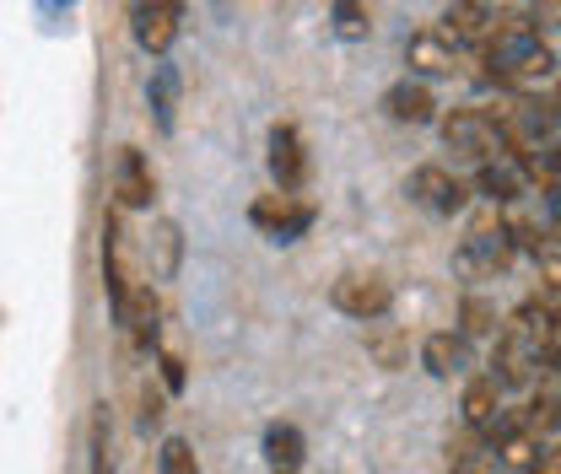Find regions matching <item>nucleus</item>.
<instances>
[{
	"mask_svg": "<svg viewBox=\"0 0 561 474\" xmlns=\"http://www.w3.org/2000/svg\"><path fill=\"white\" fill-rule=\"evenodd\" d=\"M507 265H513V227H502L496 216H481L470 227V238L459 243L454 270L470 275V280H491V275L507 270Z\"/></svg>",
	"mask_w": 561,
	"mask_h": 474,
	"instance_id": "obj_1",
	"label": "nucleus"
},
{
	"mask_svg": "<svg viewBox=\"0 0 561 474\" xmlns=\"http://www.w3.org/2000/svg\"><path fill=\"white\" fill-rule=\"evenodd\" d=\"M249 221H254L260 232L280 238V243H291V238H302V232L313 227V210L297 200L291 189H280V195H260V200L249 205Z\"/></svg>",
	"mask_w": 561,
	"mask_h": 474,
	"instance_id": "obj_5",
	"label": "nucleus"
},
{
	"mask_svg": "<svg viewBox=\"0 0 561 474\" xmlns=\"http://www.w3.org/2000/svg\"><path fill=\"white\" fill-rule=\"evenodd\" d=\"M421 367L432 372V378H454V372H465L470 367V345H465V335H426V345H421Z\"/></svg>",
	"mask_w": 561,
	"mask_h": 474,
	"instance_id": "obj_16",
	"label": "nucleus"
},
{
	"mask_svg": "<svg viewBox=\"0 0 561 474\" xmlns=\"http://www.w3.org/2000/svg\"><path fill=\"white\" fill-rule=\"evenodd\" d=\"M271 173H276L280 189H297L308 178V151H302V136L291 125H276L271 130Z\"/></svg>",
	"mask_w": 561,
	"mask_h": 474,
	"instance_id": "obj_11",
	"label": "nucleus"
},
{
	"mask_svg": "<svg viewBox=\"0 0 561 474\" xmlns=\"http://www.w3.org/2000/svg\"><path fill=\"white\" fill-rule=\"evenodd\" d=\"M330 302H335L346 319H362V324H367V319H383V313L394 308V286L378 270H367V275L356 270V275H341V280L330 286Z\"/></svg>",
	"mask_w": 561,
	"mask_h": 474,
	"instance_id": "obj_3",
	"label": "nucleus"
},
{
	"mask_svg": "<svg viewBox=\"0 0 561 474\" xmlns=\"http://www.w3.org/2000/svg\"><path fill=\"white\" fill-rule=\"evenodd\" d=\"M114 313H119V324L136 335L140 350H151V345H157V313H162V308H157V291H151V280L130 286V297H125Z\"/></svg>",
	"mask_w": 561,
	"mask_h": 474,
	"instance_id": "obj_10",
	"label": "nucleus"
},
{
	"mask_svg": "<svg viewBox=\"0 0 561 474\" xmlns=\"http://www.w3.org/2000/svg\"><path fill=\"white\" fill-rule=\"evenodd\" d=\"M459 319H465V335H491L496 330V308H491L486 297H465Z\"/></svg>",
	"mask_w": 561,
	"mask_h": 474,
	"instance_id": "obj_25",
	"label": "nucleus"
},
{
	"mask_svg": "<svg viewBox=\"0 0 561 474\" xmlns=\"http://www.w3.org/2000/svg\"><path fill=\"white\" fill-rule=\"evenodd\" d=\"M157 426H162V394L146 389L140 394V431H157Z\"/></svg>",
	"mask_w": 561,
	"mask_h": 474,
	"instance_id": "obj_29",
	"label": "nucleus"
},
{
	"mask_svg": "<svg viewBox=\"0 0 561 474\" xmlns=\"http://www.w3.org/2000/svg\"><path fill=\"white\" fill-rule=\"evenodd\" d=\"M513 330L529 335L535 345H546V339L557 335V313H551V302H524V308L513 313Z\"/></svg>",
	"mask_w": 561,
	"mask_h": 474,
	"instance_id": "obj_22",
	"label": "nucleus"
},
{
	"mask_svg": "<svg viewBox=\"0 0 561 474\" xmlns=\"http://www.w3.org/2000/svg\"><path fill=\"white\" fill-rule=\"evenodd\" d=\"M557 232H561V210H557Z\"/></svg>",
	"mask_w": 561,
	"mask_h": 474,
	"instance_id": "obj_32",
	"label": "nucleus"
},
{
	"mask_svg": "<svg viewBox=\"0 0 561 474\" xmlns=\"http://www.w3.org/2000/svg\"><path fill=\"white\" fill-rule=\"evenodd\" d=\"M367 356H373V367L400 372V367L411 361V335H405L400 324H378V319H367Z\"/></svg>",
	"mask_w": 561,
	"mask_h": 474,
	"instance_id": "obj_14",
	"label": "nucleus"
},
{
	"mask_svg": "<svg viewBox=\"0 0 561 474\" xmlns=\"http://www.w3.org/2000/svg\"><path fill=\"white\" fill-rule=\"evenodd\" d=\"M103 286H108V302L119 308L130 297V275H125V232H119V216L103 221Z\"/></svg>",
	"mask_w": 561,
	"mask_h": 474,
	"instance_id": "obj_12",
	"label": "nucleus"
},
{
	"mask_svg": "<svg viewBox=\"0 0 561 474\" xmlns=\"http://www.w3.org/2000/svg\"><path fill=\"white\" fill-rule=\"evenodd\" d=\"M459 409H465V426L486 431L491 420L502 415V378H496V372H486V378H470V383H465V400H459Z\"/></svg>",
	"mask_w": 561,
	"mask_h": 474,
	"instance_id": "obj_13",
	"label": "nucleus"
},
{
	"mask_svg": "<svg viewBox=\"0 0 561 474\" xmlns=\"http://www.w3.org/2000/svg\"><path fill=\"white\" fill-rule=\"evenodd\" d=\"M540 286L561 297V254H540Z\"/></svg>",
	"mask_w": 561,
	"mask_h": 474,
	"instance_id": "obj_30",
	"label": "nucleus"
},
{
	"mask_svg": "<svg viewBox=\"0 0 561 474\" xmlns=\"http://www.w3.org/2000/svg\"><path fill=\"white\" fill-rule=\"evenodd\" d=\"M405 66L421 70V76H448L454 70V44L443 33H416L405 44Z\"/></svg>",
	"mask_w": 561,
	"mask_h": 474,
	"instance_id": "obj_18",
	"label": "nucleus"
},
{
	"mask_svg": "<svg viewBox=\"0 0 561 474\" xmlns=\"http://www.w3.org/2000/svg\"><path fill=\"white\" fill-rule=\"evenodd\" d=\"M476 189H481L491 205H507V200H518V195H524V173L491 157V162H481V178H476Z\"/></svg>",
	"mask_w": 561,
	"mask_h": 474,
	"instance_id": "obj_21",
	"label": "nucleus"
},
{
	"mask_svg": "<svg viewBox=\"0 0 561 474\" xmlns=\"http://www.w3.org/2000/svg\"><path fill=\"white\" fill-rule=\"evenodd\" d=\"M162 470L168 474H195V448L184 437H168L162 442Z\"/></svg>",
	"mask_w": 561,
	"mask_h": 474,
	"instance_id": "obj_26",
	"label": "nucleus"
},
{
	"mask_svg": "<svg viewBox=\"0 0 561 474\" xmlns=\"http://www.w3.org/2000/svg\"><path fill=\"white\" fill-rule=\"evenodd\" d=\"M443 140H448V151L476 157V162H491V157H502V151H507L502 119L486 114V108H454V114L443 119Z\"/></svg>",
	"mask_w": 561,
	"mask_h": 474,
	"instance_id": "obj_2",
	"label": "nucleus"
},
{
	"mask_svg": "<svg viewBox=\"0 0 561 474\" xmlns=\"http://www.w3.org/2000/svg\"><path fill=\"white\" fill-rule=\"evenodd\" d=\"M92 470H108V409L92 415Z\"/></svg>",
	"mask_w": 561,
	"mask_h": 474,
	"instance_id": "obj_27",
	"label": "nucleus"
},
{
	"mask_svg": "<svg viewBox=\"0 0 561 474\" xmlns=\"http://www.w3.org/2000/svg\"><path fill=\"white\" fill-rule=\"evenodd\" d=\"M157 367H162V383H168V394H184V383H190V372H184V356H162Z\"/></svg>",
	"mask_w": 561,
	"mask_h": 474,
	"instance_id": "obj_28",
	"label": "nucleus"
},
{
	"mask_svg": "<svg viewBox=\"0 0 561 474\" xmlns=\"http://www.w3.org/2000/svg\"><path fill=\"white\" fill-rule=\"evenodd\" d=\"M146 265H151V280H173L179 265H184V238L173 221H157L151 238H146Z\"/></svg>",
	"mask_w": 561,
	"mask_h": 474,
	"instance_id": "obj_15",
	"label": "nucleus"
},
{
	"mask_svg": "<svg viewBox=\"0 0 561 474\" xmlns=\"http://www.w3.org/2000/svg\"><path fill=\"white\" fill-rule=\"evenodd\" d=\"M146 103H151L157 130H173V125H179V70L173 66L151 70V81H146Z\"/></svg>",
	"mask_w": 561,
	"mask_h": 474,
	"instance_id": "obj_17",
	"label": "nucleus"
},
{
	"mask_svg": "<svg viewBox=\"0 0 561 474\" xmlns=\"http://www.w3.org/2000/svg\"><path fill=\"white\" fill-rule=\"evenodd\" d=\"M411 200L426 205V210H437V216H459L465 200H470V189L448 173V167H437V162H426L411 173Z\"/></svg>",
	"mask_w": 561,
	"mask_h": 474,
	"instance_id": "obj_6",
	"label": "nucleus"
},
{
	"mask_svg": "<svg viewBox=\"0 0 561 474\" xmlns=\"http://www.w3.org/2000/svg\"><path fill=\"white\" fill-rule=\"evenodd\" d=\"M367 27H373L367 22V0H335V33L341 38L356 44V38H367Z\"/></svg>",
	"mask_w": 561,
	"mask_h": 474,
	"instance_id": "obj_24",
	"label": "nucleus"
},
{
	"mask_svg": "<svg viewBox=\"0 0 561 474\" xmlns=\"http://www.w3.org/2000/svg\"><path fill=\"white\" fill-rule=\"evenodd\" d=\"M179 22H184V0H136V11H130V33H136V44L146 49V55H157V60L173 49Z\"/></svg>",
	"mask_w": 561,
	"mask_h": 474,
	"instance_id": "obj_4",
	"label": "nucleus"
},
{
	"mask_svg": "<svg viewBox=\"0 0 561 474\" xmlns=\"http://www.w3.org/2000/svg\"><path fill=\"white\" fill-rule=\"evenodd\" d=\"M557 426H561V400L557 394H540V400L524 405V431L546 437V431H557Z\"/></svg>",
	"mask_w": 561,
	"mask_h": 474,
	"instance_id": "obj_23",
	"label": "nucleus"
},
{
	"mask_svg": "<svg viewBox=\"0 0 561 474\" xmlns=\"http://www.w3.org/2000/svg\"><path fill=\"white\" fill-rule=\"evenodd\" d=\"M302 459H308L302 431H297L291 420H276V426L265 431V464H271V470H302Z\"/></svg>",
	"mask_w": 561,
	"mask_h": 474,
	"instance_id": "obj_20",
	"label": "nucleus"
},
{
	"mask_svg": "<svg viewBox=\"0 0 561 474\" xmlns=\"http://www.w3.org/2000/svg\"><path fill=\"white\" fill-rule=\"evenodd\" d=\"M114 200L125 205V210H146V205L157 200V178H151V167H146V157H140L136 146H125L119 162H114Z\"/></svg>",
	"mask_w": 561,
	"mask_h": 474,
	"instance_id": "obj_7",
	"label": "nucleus"
},
{
	"mask_svg": "<svg viewBox=\"0 0 561 474\" xmlns=\"http://www.w3.org/2000/svg\"><path fill=\"white\" fill-rule=\"evenodd\" d=\"M448 464H459V470H470V464H476V442H470V437H459V442H448Z\"/></svg>",
	"mask_w": 561,
	"mask_h": 474,
	"instance_id": "obj_31",
	"label": "nucleus"
},
{
	"mask_svg": "<svg viewBox=\"0 0 561 474\" xmlns=\"http://www.w3.org/2000/svg\"><path fill=\"white\" fill-rule=\"evenodd\" d=\"M448 33H454V44H486L491 38L486 0H448Z\"/></svg>",
	"mask_w": 561,
	"mask_h": 474,
	"instance_id": "obj_19",
	"label": "nucleus"
},
{
	"mask_svg": "<svg viewBox=\"0 0 561 474\" xmlns=\"http://www.w3.org/2000/svg\"><path fill=\"white\" fill-rule=\"evenodd\" d=\"M383 114L394 119V125H432L437 119V97H432V86H421V81H394L389 92H383Z\"/></svg>",
	"mask_w": 561,
	"mask_h": 474,
	"instance_id": "obj_9",
	"label": "nucleus"
},
{
	"mask_svg": "<svg viewBox=\"0 0 561 474\" xmlns=\"http://www.w3.org/2000/svg\"><path fill=\"white\" fill-rule=\"evenodd\" d=\"M540 361V345L529 335H518L513 324L502 330L496 339V356H491V367H496V378H502V389H518V383H529V367Z\"/></svg>",
	"mask_w": 561,
	"mask_h": 474,
	"instance_id": "obj_8",
	"label": "nucleus"
}]
</instances>
